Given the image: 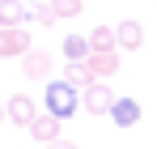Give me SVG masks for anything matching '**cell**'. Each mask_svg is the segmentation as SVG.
I'll list each match as a JSON object with an SVG mask.
<instances>
[{"instance_id":"obj_1","label":"cell","mask_w":157,"mask_h":149,"mask_svg":"<svg viewBox=\"0 0 157 149\" xmlns=\"http://www.w3.org/2000/svg\"><path fill=\"white\" fill-rule=\"evenodd\" d=\"M43 107H47V115H55V119L64 124L68 115L81 111V90H72L64 77H59V81H47V98H43Z\"/></svg>"},{"instance_id":"obj_2","label":"cell","mask_w":157,"mask_h":149,"mask_svg":"<svg viewBox=\"0 0 157 149\" xmlns=\"http://www.w3.org/2000/svg\"><path fill=\"white\" fill-rule=\"evenodd\" d=\"M115 102H119V98H115V90H110L106 81H94V85L81 94V107H85L89 115H110V111H115Z\"/></svg>"},{"instance_id":"obj_3","label":"cell","mask_w":157,"mask_h":149,"mask_svg":"<svg viewBox=\"0 0 157 149\" xmlns=\"http://www.w3.org/2000/svg\"><path fill=\"white\" fill-rule=\"evenodd\" d=\"M30 34H26V26H13V30H0V60H13V55H21L26 60L30 55Z\"/></svg>"},{"instance_id":"obj_4","label":"cell","mask_w":157,"mask_h":149,"mask_svg":"<svg viewBox=\"0 0 157 149\" xmlns=\"http://www.w3.org/2000/svg\"><path fill=\"white\" fill-rule=\"evenodd\" d=\"M38 115H43V111H38V102L30 98V94H13V98H9V119L17 128H30Z\"/></svg>"},{"instance_id":"obj_5","label":"cell","mask_w":157,"mask_h":149,"mask_svg":"<svg viewBox=\"0 0 157 149\" xmlns=\"http://www.w3.org/2000/svg\"><path fill=\"white\" fill-rule=\"evenodd\" d=\"M115 38H119V51H140L144 47V26L136 22V17H123V22L115 26Z\"/></svg>"},{"instance_id":"obj_6","label":"cell","mask_w":157,"mask_h":149,"mask_svg":"<svg viewBox=\"0 0 157 149\" xmlns=\"http://www.w3.org/2000/svg\"><path fill=\"white\" fill-rule=\"evenodd\" d=\"M30 136H34L38 145H55V141H59V119L43 111V115H38V119L30 124Z\"/></svg>"},{"instance_id":"obj_7","label":"cell","mask_w":157,"mask_h":149,"mask_svg":"<svg viewBox=\"0 0 157 149\" xmlns=\"http://www.w3.org/2000/svg\"><path fill=\"white\" fill-rule=\"evenodd\" d=\"M30 9L21 0H0V30H13V26H26Z\"/></svg>"},{"instance_id":"obj_8","label":"cell","mask_w":157,"mask_h":149,"mask_svg":"<svg viewBox=\"0 0 157 149\" xmlns=\"http://www.w3.org/2000/svg\"><path fill=\"white\" fill-rule=\"evenodd\" d=\"M89 68H94L98 81L115 77V73H119V51H94V55H89Z\"/></svg>"},{"instance_id":"obj_9","label":"cell","mask_w":157,"mask_h":149,"mask_svg":"<svg viewBox=\"0 0 157 149\" xmlns=\"http://www.w3.org/2000/svg\"><path fill=\"white\" fill-rule=\"evenodd\" d=\"M110 119H115L119 128L140 124V102H136V98H119V102H115V111H110Z\"/></svg>"},{"instance_id":"obj_10","label":"cell","mask_w":157,"mask_h":149,"mask_svg":"<svg viewBox=\"0 0 157 149\" xmlns=\"http://www.w3.org/2000/svg\"><path fill=\"white\" fill-rule=\"evenodd\" d=\"M64 55H68V64H89L94 47H89V38H81V34H68V38H64Z\"/></svg>"},{"instance_id":"obj_11","label":"cell","mask_w":157,"mask_h":149,"mask_svg":"<svg viewBox=\"0 0 157 149\" xmlns=\"http://www.w3.org/2000/svg\"><path fill=\"white\" fill-rule=\"evenodd\" d=\"M21 64H26V77H38V81H47V77H51V55H47V51H38V47L30 51Z\"/></svg>"},{"instance_id":"obj_12","label":"cell","mask_w":157,"mask_h":149,"mask_svg":"<svg viewBox=\"0 0 157 149\" xmlns=\"http://www.w3.org/2000/svg\"><path fill=\"white\" fill-rule=\"evenodd\" d=\"M64 81H68L72 90H81V94H85V90H89V85H94L98 77H94V68H89V64H68V73H64Z\"/></svg>"},{"instance_id":"obj_13","label":"cell","mask_w":157,"mask_h":149,"mask_svg":"<svg viewBox=\"0 0 157 149\" xmlns=\"http://www.w3.org/2000/svg\"><path fill=\"white\" fill-rule=\"evenodd\" d=\"M89 47L94 51H119V38H115V26H98L89 34Z\"/></svg>"},{"instance_id":"obj_14","label":"cell","mask_w":157,"mask_h":149,"mask_svg":"<svg viewBox=\"0 0 157 149\" xmlns=\"http://www.w3.org/2000/svg\"><path fill=\"white\" fill-rule=\"evenodd\" d=\"M30 17L38 26H55L59 17H55V9H51V0H38V4H30Z\"/></svg>"},{"instance_id":"obj_15","label":"cell","mask_w":157,"mask_h":149,"mask_svg":"<svg viewBox=\"0 0 157 149\" xmlns=\"http://www.w3.org/2000/svg\"><path fill=\"white\" fill-rule=\"evenodd\" d=\"M51 9H55V17H77L81 0H51Z\"/></svg>"},{"instance_id":"obj_16","label":"cell","mask_w":157,"mask_h":149,"mask_svg":"<svg viewBox=\"0 0 157 149\" xmlns=\"http://www.w3.org/2000/svg\"><path fill=\"white\" fill-rule=\"evenodd\" d=\"M4 119H9V102L0 98V124H4Z\"/></svg>"}]
</instances>
